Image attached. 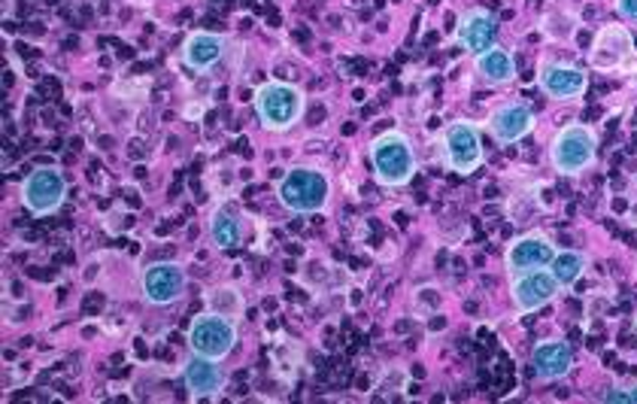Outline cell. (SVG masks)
<instances>
[{"mask_svg": "<svg viewBox=\"0 0 637 404\" xmlns=\"http://www.w3.org/2000/svg\"><path fill=\"white\" fill-rule=\"evenodd\" d=\"M182 377H185V386L194 398H216L225 386V374L219 368L216 358L198 356V353H192V358L185 362Z\"/></svg>", "mask_w": 637, "mask_h": 404, "instance_id": "16", "label": "cell"}, {"mask_svg": "<svg viewBox=\"0 0 637 404\" xmlns=\"http://www.w3.org/2000/svg\"><path fill=\"white\" fill-rule=\"evenodd\" d=\"M276 198L289 213H297V216L322 213L331 201L328 173H322L318 168H292L276 185Z\"/></svg>", "mask_w": 637, "mask_h": 404, "instance_id": "1", "label": "cell"}, {"mask_svg": "<svg viewBox=\"0 0 637 404\" xmlns=\"http://www.w3.org/2000/svg\"><path fill=\"white\" fill-rule=\"evenodd\" d=\"M558 292H562V286H558V280L553 277L549 267L525 271L519 277H513L510 283V299L519 313L540 311L549 301H556Z\"/></svg>", "mask_w": 637, "mask_h": 404, "instance_id": "10", "label": "cell"}, {"mask_svg": "<svg viewBox=\"0 0 637 404\" xmlns=\"http://www.w3.org/2000/svg\"><path fill=\"white\" fill-rule=\"evenodd\" d=\"M604 402L637 404V383H631V386H616V390H610V393L604 395Z\"/></svg>", "mask_w": 637, "mask_h": 404, "instance_id": "22", "label": "cell"}, {"mask_svg": "<svg viewBox=\"0 0 637 404\" xmlns=\"http://www.w3.org/2000/svg\"><path fill=\"white\" fill-rule=\"evenodd\" d=\"M495 37H498V22H495V16H492L489 10H467L465 16L458 19V28H455L458 47L471 52L474 58H477L479 52H486V49L498 47Z\"/></svg>", "mask_w": 637, "mask_h": 404, "instance_id": "13", "label": "cell"}, {"mask_svg": "<svg viewBox=\"0 0 637 404\" xmlns=\"http://www.w3.org/2000/svg\"><path fill=\"white\" fill-rule=\"evenodd\" d=\"M444 162L455 173H474L483 164V138L474 122L455 119L444 128Z\"/></svg>", "mask_w": 637, "mask_h": 404, "instance_id": "6", "label": "cell"}, {"mask_svg": "<svg viewBox=\"0 0 637 404\" xmlns=\"http://www.w3.org/2000/svg\"><path fill=\"white\" fill-rule=\"evenodd\" d=\"M206 311L228 316V320H240L246 313V299L240 295L237 286H213L204 295Z\"/></svg>", "mask_w": 637, "mask_h": 404, "instance_id": "20", "label": "cell"}, {"mask_svg": "<svg viewBox=\"0 0 637 404\" xmlns=\"http://www.w3.org/2000/svg\"><path fill=\"white\" fill-rule=\"evenodd\" d=\"M307 110V98L297 85L289 82H264L262 89L255 92V113L267 131L283 134L289 128H295L304 119Z\"/></svg>", "mask_w": 637, "mask_h": 404, "instance_id": "3", "label": "cell"}, {"mask_svg": "<svg viewBox=\"0 0 637 404\" xmlns=\"http://www.w3.org/2000/svg\"><path fill=\"white\" fill-rule=\"evenodd\" d=\"M474 64H477V73L483 77V82H489V85H507V82L516 80V61L504 47H492L486 52H479L474 58Z\"/></svg>", "mask_w": 637, "mask_h": 404, "instance_id": "18", "label": "cell"}, {"mask_svg": "<svg viewBox=\"0 0 637 404\" xmlns=\"http://www.w3.org/2000/svg\"><path fill=\"white\" fill-rule=\"evenodd\" d=\"M616 12H619L626 22L637 24V0H616Z\"/></svg>", "mask_w": 637, "mask_h": 404, "instance_id": "23", "label": "cell"}, {"mask_svg": "<svg viewBox=\"0 0 637 404\" xmlns=\"http://www.w3.org/2000/svg\"><path fill=\"white\" fill-rule=\"evenodd\" d=\"M210 241L216 250H234L243 241V225L240 220L231 213V210H216L213 220H210Z\"/></svg>", "mask_w": 637, "mask_h": 404, "instance_id": "19", "label": "cell"}, {"mask_svg": "<svg viewBox=\"0 0 637 404\" xmlns=\"http://www.w3.org/2000/svg\"><path fill=\"white\" fill-rule=\"evenodd\" d=\"M68 198V180L58 168H37L22 180V204L31 210V216H49L55 213Z\"/></svg>", "mask_w": 637, "mask_h": 404, "instance_id": "7", "label": "cell"}, {"mask_svg": "<svg viewBox=\"0 0 637 404\" xmlns=\"http://www.w3.org/2000/svg\"><path fill=\"white\" fill-rule=\"evenodd\" d=\"M225 55V37L213 31H194L182 47V61L192 70H210L219 64V58Z\"/></svg>", "mask_w": 637, "mask_h": 404, "instance_id": "17", "label": "cell"}, {"mask_svg": "<svg viewBox=\"0 0 637 404\" xmlns=\"http://www.w3.org/2000/svg\"><path fill=\"white\" fill-rule=\"evenodd\" d=\"M371 168H374L376 183L386 189L407 185L416 173V150L401 131H386L371 143Z\"/></svg>", "mask_w": 637, "mask_h": 404, "instance_id": "2", "label": "cell"}, {"mask_svg": "<svg viewBox=\"0 0 637 404\" xmlns=\"http://www.w3.org/2000/svg\"><path fill=\"white\" fill-rule=\"evenodd\" d=\"M234 344H237V323L228 320V316L206 311L198 313L192 325H189V346H192V353H198V356L222 362L234 350Z\"/></svg>", "mask_w": 637, "mask_h": 404, "instance_id": "5", "label": "cell"}, {"mask_svg": "<svg viewBox=\"0 0 637 404\" xmlns=\"http://www.w3.org/2000/svg\"><path fill=\"white\" fill-rule=\"evenodd\" d=\"M595 155H598V138L589 125H568L562 128L549 147V162L558 173L565 176H574V173H583L586 168L595 164Z\"/></svg>", "mask_w": 637, "mask_h": 404, "instance_id": "4", "label": "cell"}, {"mask_svg": "<svg viewBox=\"0 0 637 404\" xmlns=\"http://www.w3.org/2000/svg\"><path fill=\"white\" fill-rule=\"evenodd\" d=\"M489 131L492 138L498 143H519L525 140L532 131H535V110L523 101H510V104L498 107L495 113L489 115Z\"/></svg>", "mask_w": 637, "mask_h": 404, "instance_id": "12", "label": "cell"}, {"mask_svg": "<svg viewBox=\"0 0 637 404\" xmlns=\"http://www.w3.org/2000/svg\"><path fill=\"white\" fill-rule=\"evenodd\" d=\"M570 368H574V350L568 341H540L532 350V371L537 381H562V377H568Z\"/></svg>", "mask_w": 637, "mask_h": 404, "instance_id": "14", "label": "cell"}, {"mask_svg": "<svg viewBox=\"0 0 637 404\" xmlns=\"http://www.w3.org/2000/svg\"><path fill=\"white\" fill-rule=\"evenodd\" d=\"M549 271H553V277L558 280V286L562 289L574 286V283L583 277V271H586V255L577 253V250H562V253H556V259H553Z\"/></svg>", "mask_w": 637, "mask_h": 404, "instance_id": "21", "label": "cell"}, {"mask_svg": "<svg viewBox=\"0 0 637 404\" xmlns=\"http://www.w3.org/2000/svg\"><path fill=\"white\" fill-rule=\"evenodd\" d=\"M540 89L556 101H570V98H580L586 92V77L583 70L570 68V64H556V61H546L540 73H537Z\"/></svg>", "mask_w": 637, "mask_h": 404, "instance_id": "15", "label": "cell"}, {"mask_svg": "<svg viewBox=\"0 0 637 404\" xmlns=\"http://www.w3.org/2000/svg\"><path fill=\"white\" fill-rule=\"evenodd\" d=\"M556 243L546 234H523L507 246L504 253V267L510 277H519L525 271H537V267H549L556 259Z\"/></svg>", "mask_w": 637, "mask_h": 404, "instance_id": "11", "label": "cell"}, {"mask_svg": "<svg viewBox=\"0 0 637 404\" xmlns=\"http://www.w3.org/2000/svg\"><path fill=\"white\" fill-rule=\"evenodd\" d=\"M185 289H189V274L176 262H152L143 267L140 292L152 307H171L185 295Z\"/></svg>", "mask_w": 637, "mask_h": 404, "instance_id": "8", "label": "cell"}, {"mask_svg": "<svg viewBox=\"0 0 637 404\" xmlns=\"http://www.w3.org/2000/svg\"><path fill=\"white\" fill-rule=\"evenodd\" d=\"M631 55H635V40L628 34V28H623V24H604L589 49V68L610 73V70L626 68Z\"/></svg>", "mask_w": 637, "mask_h": 404, "instance_id": "9", "label": "cell"}]
</instances>
